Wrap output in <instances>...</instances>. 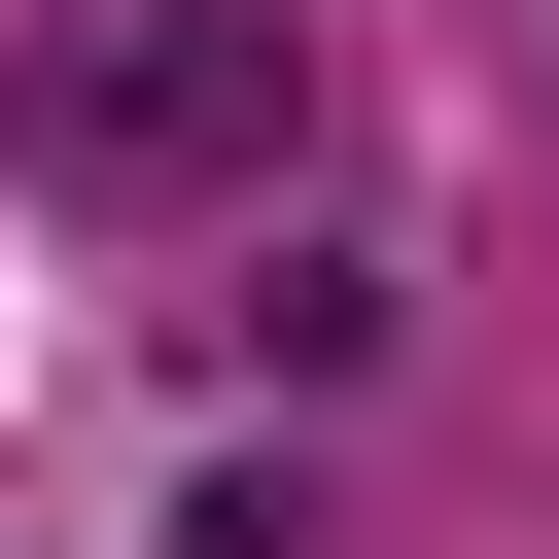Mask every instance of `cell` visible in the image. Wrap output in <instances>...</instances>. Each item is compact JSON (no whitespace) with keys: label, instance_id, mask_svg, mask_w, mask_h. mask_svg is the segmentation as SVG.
<instances>
[{"label":"cell","instance_id":"cell-1","mask_svg":"<svg viewBox=\"0 0 559 559\" xmlns=\"http://www.w3.org/2000/svg\"><path fill=\"white\" fill-rule=\"evenodd\" d=\"M314 0H0V175L35 210H280Z\"/></svg>","mask_w":559,"mask_h":559}]
</instances>
